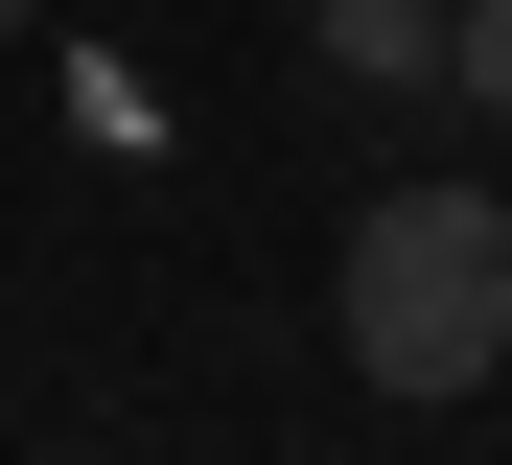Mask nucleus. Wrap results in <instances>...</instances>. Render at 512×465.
Masks as SVG:
<instances>
[{
    "instance_id": "1",
    "label": "nucleus",
    "mask_w": 512,
    "mask_h": 465,
    "mask_svg": "<svg viewBox=\"0 0 512 465\" xmlns=\"http://www.w3.org/2000/svg\"><path fill=\"white\" fill-rule=\"evenodd\" d=\"M326 326H350V372L373 396H489L512 372V210L489 186H373L350 210V256H326Z\"/></svg>"
},
{
    "instance_id": "2",
    "label": "nucleus",
    "mask_w": 512,
    "mask_h": 465,
    "mask_svg": "<svg viewBox=\"0 0 512 465\" xmlns=\"http://www.w3.org/2000/svg\"><path fill=\"white\" fill-rule=\"evenodd\" d=\"M303 47H326V93H443L466 0H303Z\"/></svg>"
},
{
    "instance_id": "3",
    "label": "nucleus",
    "mask_w": 512,
    "mask_h": 465,
    "mask_svg": "<svg viewBox=\"0 0 512 465\" xmlns=\"http://www.w3.org/2000/svg\"><path fill=\"white\" fill-rule=\"evenodd\" d=\"M443 93H466V117H512V0H466V47H443Z\"/></svg>"
},
{
    "instance_id": "4",
    "label": "nucleus",
    "mask_w": 512,
    "mask_h": 465,
    "mask_svg": "<svg viewBox=\"0 0 512 465\" xmlns=\"http://www.w3.org/2000/svg\"><path fill=\"white\" fill-rule=\"evenodd\" d=\"M0 47H24V0H0Z\"/></svg>"
}]
</instances>
